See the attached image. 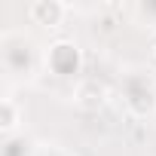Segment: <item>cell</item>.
Segmentation results:
<instances>
[{
    "label": "cell",
    "instance_id": "3957f363",
    "mask_svg": "<svg viewBox=\"0 0 156 156\" xmlns=\"http://www.w3.org/2000/svg\"><path fill=\"white\" fill-rule=\"evenodd\" d=\"M104 86L101 83H95V80H86V83H80V89H76V104L80 107H86V110H98L101 104H104Z\"/></svg>",
    "mask_w": 156,
    "mask_h": 156
},
{
    "label": "cell",
    "instance_id": "7a4b0ae2",
    "mask_svg": "<svg viewBox=\"0 0 156 156\" xmlns=\"http://www.w3.org/2000/svg\"><path fill=\"white\" fill-rule=\"evenodd\" d=\"M64 12H67V6L61 3V0H34L31 9H28V16H31L37 25H46V28L61 25Z\"/></svg>",
    "mask_w": 156,
    "mask_h": 156
},
{
    "label": "cell",
    "instance_id": "5b68a950",
    "mask_svg": "<svg viewBox=\"0 0 156 156\" xmlns=\"http://www.w3.org/2000/svg\"><path fill=\"white\" fill-rule=\"evenodd\" d=\"M153 55H156V49H153Z\"/></svg>",
    "mask_w": 156,
    "mask_h": 156
},
{
    "label": "cell",
    "instance_id": "6da1fadb",
    "mask_svg": "<svg viewBox=\"0 0 156 156\" xmlns=\"http://www.w3.org/2000/svg\"><path fill=\"white\" fill-rule=\"evenodd\" d=\"M126 104L135 116H153L156 113V89L147 83V80H135L129 86V95H126Z\"/></svg>",
    "mask_w": 156,
    "mask_h": 156
},
{
    "label": "cell",
    "instance_id": "277c9868",
    "mask_svg": "<svg viewBox=\"0 0 156 156\" xmlns=\"http://www.w3.org/2000/svg\"><path fill=\"white\" fill-rule=\"evenodd\" d=\"M16 126H19V110H16V104L6 98L3 104H0V129H3V132L9 135Z\"/></svg>",
    "mask_w": 156,
    "mask_h": 156
}]
</instances>
